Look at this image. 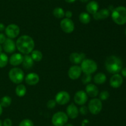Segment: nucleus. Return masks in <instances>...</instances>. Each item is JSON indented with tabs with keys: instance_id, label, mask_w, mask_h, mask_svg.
<instances>
[{
	"instance_id": "f257e3e1",
	"label": "nucleus",
	"mask_w": 126,
	"mask_h": 126,
	"mask_svg": "<svg viewBox=\"0 0 126 126\" xmlns=\"http://www.w3.org/2000/svg\"><path fill=\"white\" fill-rule=\"evenodd\" d=\"M16 48L20 53L28 54L33 51L34 42L33 38L28 35H22L16 41Z\"/></svg>"
},
{
	"instance_id": "f03ea898",
	"label": "nucleus",
	"mask_w": 126,
	"mask_h": 126,
	"mask_svg": "<svg viewBox=\"0 0 126 126\" xmlns=\"http://www.w3.org/2000/svg\"><path fill=\"white\" fill-rule=\"evenodd\" d=\"M106 70L112 74H118L123 69V62L121 59L116 56L108 57L105 63Z\"/></svg>"
},
{
	"instance_id": "7ed1b4c3",
	"label": "nucleus",
	"mask_w": 126,
	"mask_h": 126,
	"mask_svg": "<svg viewBox=\"0 0 126 126\" xmlns=\"http://www.w3.org/2000/svg\"><path fill=\"white\" fill-rule=\"evenodd\" d=\"M111 17L114 23L119 25L126 23V8L124 6H119L112 11Z\"/></svg>"
},
{
	"instance_id": "20e7f679",
	"label": "nucleus",
	"mask_w": 126,
	"mask_h": 126,
	"mask_svg": "<svg viewBox=\"0 0 126 126\" xmlns=\"http://www.w3.org/2000/svg\"><path fill=\"white\" fill-rule=\"evenodd\" d=\"M81 68L82 72L84 74H92L97 70V64L92 59H83L81 63Z\"/></svg>"
},
{
	"instance_id": "39448f33",
	"label": "nucleus",
	"mask_w": 126,
	"mask_h": 126,
	"mask_svg": "<svg viewBox=\"0 0 126 126\" xmlns=\"http://www.w3.org/2000/svg\"><path fill=\"white\" fill-rule=\"evenodd\" d=\"M9 77L13 83L20 84L24 79V73L20 68L14 67L9 72Z\"/></svg>"
},
{
	"instance_id": "423d86ee",
	"label": "nucleus",
	"mask_w": 126,
	"mask_h": 126,
	"mask_svg": "<svg viewBox=\"0 0 126 126\" xmlns=\"http://www.w3.org/2000/svg\"><path fill=\"white\" fill-rule=\"evenodd\" d=\"M68 117L65 112L59 111L53 115L52 123L54 126H63L68 122Z\"/></svg>"
},
{
	"instance_id": "0eeeda50",
	"label": "nucleus",
	"mask_w": 126,
	"mask_h": 126,
	"mask_svg": "<svg viewBox=\"0 0 126 126\" xmlns=\"http://www.w3.org/2000/svg\"><path fill=\"white\" fill-rule=\"evenodd\" d=\"M88 109L92 114H98L102 109V103L99 98H93L89 101Z\"/></svg>"
},
{
	"instance_id": "6e6552de",
	"label": "nucleus",
	"mask_w": 126,
	"mask_h": 126,
	"mask_svg": "<svg viewBox=\"0 0 126 126\" xmlns=\"http://www.w3.org/2000/svg\"><path fill=\"white\" fill-rule=\"evenodd\" d=\"M60 27L66 33H71L75 30V23L71 19L64 18L60 22Z\"/></svg>"
},
{
	"instance_id": "1a4fd4ad",
	"label": "nucleus",
	"mask_w": 126,
	"mask_h": 126,
	"mask_svg": "<svg viewBox=\"0 0 126 126\" xmlns=\"http://www.w3.org/2000/svg\"><path fill=\"white\" fill-rule=\"evenodd\" d=\"M5 33L9 38H15L18 37L20 33V28L17 25L11 23L5 28Z\"/></svg>"
},
{
	"instance_id": "9d476101",
	"label": "nucleus",
	"mask_w": 126,
	"mask_h": 126,
	"mask_svg": "<svg viewBox=\"0 0 126 126\" xmlns=\"http://www.w3.org/2000/svg\"><path fill=\"white\" fill-rule=\"evenodd\" d=\"M55 101L60 105H65L70 100V95L67 91H61L57 93L55 96Z\"/></svg>"
},
{
	"instance_id": "9b49d317",
	"label": "nucleus",
	"mask_w": 126,
	"mask_h": 126,
	"mask_svg": "<svg viewBox=\"0 0 126 126\" xmlns=\"http://www.w3.org/2000/svg\"><path fill=\"white\" fill-rule=\"evenodd\" d=\"M87 99H88V97H87V95L86 94V91H82V90L77 91L74 96V101L75 103L80 106L85 105L87 101Z\"/></svg>"
},
{
	"instance_id": "f8f14e48",
	"label": "nucleus",
	"mask_w": 126,
	"mask_h": 126,
	"mask_svg": "<svg viewBox=\"0 0 126 126\" xmlns=\"http://www.w3.org/2000/svg\"><path fill=\"white\" fill-rule=\"evenodd\" d=\"M82 70L81 67L78 65H74L70 67L68 72V75L71 80H76L81 77Z\"/></svg>"
},
{
	"instance_id": "ddd939ff",
	"label": "nucleus",
	"mask_w": 126,
	"mask_h": 126,
	"mask_svg": "<svg viewBox=\"0 0 126 126\" xmlns=\"http://www.w3.org/2000/svg\"><path fill=\"white\" fill-rule=\"evenodd\" d=\"M2 49L6 53H12L16 51V44L14 41L11 38H6V41L3 43Z\"/></svg>"
},
{
	"instance_id": "4468645a",
	"label": "nucleus",
	"mask_w": 126,
	"mask_h": 126,
	"mask_svg": "<svg viewBox=\"0 0 126 126\" xmlns=\"http://www.w3.org/2000/svg\"><path fill=\"white\" fill-rule=\"evenodd\" d=\"M123 83V76L119 74H113V75L110 78V86L114 88H118L120 87Z\"/></svg>"
},
{
	"instance_id": "2eb2a0df",
	"label": "nucleus",
	"mask_w": 126,
	"mask_h": 126,
	"mask_svg": "<svg viewBox=\"0 0 126 126\" xmlns=\"http://www.w3.org/2000/svg\"><path fill=\"white\" fill-rule=\"evenodd\" d=\"M25 82L29 85H35L39 82V76L36 73L32 72L28 74L25 78Z\"/></svg>"
},
{
	"instance_id": "dca6fc26",
	"label": "nucleus",
	"mask_w": 126,
	"mask_h": 126,
	"mask_svg": "<svg viewBox=\"0 0 126 126\" xmlns=\"http://www.w3.org/2000/svg\"><path fill=\"white\" fill-rule=\"evenodd\" d=\"M23 56L20 53H14L10 57L9 59L10 64L13 66H17L20 65L23 62Z\"/></svg>"
},
{
	"instance_id": "f3484780",
	"label": "nucleus",
	"mask_w": 126,
	"mask_h": 126,
	"mask_svg": "<svg viewBox=\"0 0 126 126\" xmlns=\"http://www.w3.org/2000/svg\"><path fill=\"white\" fill-rule=\"evenodd\" d=\"M66 114H67L68 117L70 118L76 119L78 116L79 110L75 104L71 103L68 106Z\"/></svg>"
},
{
	"instance_id": "a211bd4d",
	"label": "nucleus",
	"mask_w": 126,
	"mask_h": 126,
	"mask_svg": "<svg viewBox=\"0 0 126 126\" xmlns=\"http://www.w3.org/2000/svg\"><path fill=\"white\" fill-rule=\"evenodd\" d=\"M110 15V10L108 9H102L98 11L97 12L93 14V17L95 20H104L108 18Z\"/></svg>"
},
{
	"instance_id": "6ab92c4d",
	"label": "nucleus",
	"mask_w": 126,
	"mask_h": 126,
	"mask_svg": "<svg viewBox=\"0 0 126 126\" xmlns=\"http://www.w3.org/2000/svg\"><path fill=\"white\" fill-rule=\"evenodd\" d=\"M86 93L88 96L92 98H95L98 95V89L94 84H89L86 87Z\"/></svg>"
},
{
	"instance_id": "aec40b11",
	"label": "nucleus",
	"mask_w": 126,
	"mask_h": 126,
	"mask_svg": "<svg viewBox=\"0 0 126 126\" xmlns=\"http://www.w3.org/2000/svg\"><path fill=\"white\" fill-rule=\"evenodd\" d=\"M84 57L85 55L84 54V53L79 54V53L75 52V53H73L70 54V60L72 63L78 65L79 64H81Z\"/></svg>"
},
{
	"instance_id": "412c9836",
	"label": "nucleus",
	"mask_w": 126,
	"mask_h": 126,
	"mask_svg": "<svg viewBox=\"0 0 126 126\" xmlns=\"http://www.w3.org/2000/svg\"><path fill=\"white\" fill-rule=\"evenodd\" d=\"M98 8L99 6L98 2L95 1H90L86 6V11L89 14H94L95 12H97L98 11Z\"/></svg>"
},
{
	"instance_id": "4be33fe9",
	"label": "nucleus",
	"mask_w": 126,
	"mask_h": 126,
	"mask_svg": "<svg viewBox=\"0 0 126 126\" xmlns=\"http://www.w3.org/2000/svg\"><path fill=\"white\" fill-rule=\"evenodd\" d=\"M22 64L25 69H29L33 67V64H34V61L33 60L31 56L28 55V54H25V56L23 57V62Z\"/></svg>"
},
{
	"instance_id": "5701e85b",
	"label": "nucleus",
	"mask_w": 126,
	"mask_h": 126,
	"mask_svg": "<svg viewBox=\"0 0 126 126\" xmlns=\"http://www.w3.org/2000/svg\"><path fill=\"white\" fill-rule=\"evenodd\" d=\"M106 80H107V76L103 73L99 72L94 77V82L95 84H98V85L103 84L105 82Z\"/></svg>"
},
{
	"instance_id": "b1692460",
	"label": "nucleus",
	"mask_w": 126,
	"mask_h": 126,
	"mask_svg": "<svg viewBox=\"0 0 126 126\" xmlns=\"http://www.w3.org/2000/svg\"><path fill=\"white\" fill-rule=\"evenodd\" d=\"M27 93V88L23 84H18L16 88V93L19 97L25 96Z\"/></svg>"
},
{
	"instance_id": "393cba45",
	"label": "nucleus",
	"mask_w": 126,
	"mask_h": 126,
	"mask_svg": "<svg viewBox=\"0 0 126 126\" xmlns=\"http://www.w3.org/2000/svg\"><path fill=\"white\" fill-rule=\"evenodd\" d=\"M91 16L87 12H82L79 14V19L80 22L83 24H88L91 21Z\"/></svg>"
},
{
	"instance_id": "a878e982",
	"label": "nucleus",
	"mask_w": 126,
	"mask_h": 126,
	"mask_svg": "<svg viewBox=\"0 0 126 126\" xmlns=\"http://www.w3.org/2000/svg\"><path fill=\"white\" fill-rule=\"evenodd\" d=\"M32 54H31V57L32 58L33 60L36 62L41 61L43 59V53L39 50H33L32 52Z\"/></svg>"
},
{
	"instance_id": "bb28decb",
	"label": "nucleus",
	"mask_w": 126,
	"mask_h": 126,
	"mask_svg": "<svg viewBox=\"0 0 126 126\" xmlns=\"http://www.w3.org/2000/svg\"><path fill=\"white\" fill-rule=\"evenodd\" d=\"M52 13L53 15L57 19H63L65 16V11L62 7H55Z\"/></svg>"
},
{
	"instance_id": "cd10ccee",
	"label": "nucleus",
	"mask_w": 126,
	"mask_h": 126,
	"mask_svg": "<svg viewBox=\"0 0 126 126\" xmlns=\"http://www.w3.org/2000/svg\"><path fill=\"white\" fill-rule=\"evenodd\" d=\"M12 103V99L9 96H4L1 98L0 100V104L1 106L4 107H7L11 105Z\"/></svg>"
},
{
	"instance_id": "c85d7f7f",
	"label": "nucleus",
	"mask_w": 126,
	"mask_h": 126,
	"mask_svg": "<svg viewBox=\"0 0 126 126\" xmlns=\"http://www.w3.org/2000/svg\"><path fill=\"white\" fill-rule=\"evenodd\" d=\"M9 58L7 54L4 53H0V68H3L6 66L8 63Z\"/></svg>"
},
{
	"instance_id": "c756f323",
	"label": "nucleus",
	"mask_w": 126,
	"mask_h": 126,
	"mask_svg": "<svg viewBox=\"0 0 126 126\" xmlns=\"http://www.w3.org/2000/svg\"><path fill=\"white\" fill-rule=\"evenodd\" d=\"M91 80H92L91 74H84L82 78V82L84 84H89V83L91 82Z\"/></svg>"
},
{
	"instance_id": "7c9ffc66",
	"label": "nucleus",
	"mask_w": 126,
	"mask_h": 126,
	"mask_svg": "<svg viewBox=\"0 0 126 126\" xmlns=\"http://www.w3.org/2000/svg\"><path fill=\"white\" fill-rule=\"evenodd\" d=\"M18 126H33V122L30 119H25L21 121Z\"/></svg>"
},
{
	"instance_id": "2f4dec72",
	"label": "nucleus",
	"mask_w": 126,
	"mask_h": 126,
	"mask_svg": "<svg viewBox=\"0 0 126 126\" xmlns=\"http://www.w3.org/2000/svg\"><path fill=\"white\" fill-rule=\"evenodd\" d=\"M110 96V94L109 93H108V91H101L99 95V98H100V100L102 101V100H107V99L109 98Z\"/></svg>"
},
{
	"instance_id": "473e14b6",
	"label": "nucleus",
	"mask_w": 126,
	"mask_h": 126,
	"mask_svg": "<svg viewBox=\"0 0 126 126\" xmlns=\"http://www.w3.org/2000/svg\"><path fill=\"white\" fill-rule=\"evenodd\" d=\"M56 101L54 100H50L47 103V107L49 109H53L56 106Z\"/></svg>"
},
{
	"instance_id": "72a5a7b5",
	"label": "nucleus",
	"mask_w": 126,
	"mask_h": 126,
	"mask_svg": "<svg viewBox=\"0 0 126 126\" xmlns=\"http://www.w3.org/2000/svg\"><path fill=\"white\" fill-rule=\"evenodd\" d=\"M3 126H12V122L11 119L7 118L4 121L3 124H2Z\"/></svg>"
},
{
	"instance_id": "f704fd0d",
	"label": "nucleus",
	"mask_w": 126,
	"mask_h": 126,
	"mask_svg": "<svg viewBox=\"0 0 126 126\" xmlns=\"http://www.w3.org/2000/svg\"><path fill=\"white\" fill-rule=\"evenodd\" d=\"M87 111H88V109H87V107H86V106L82 105V106H81V107H80L79 112H81V114L86 115V114H87Z\"/></svg>"
},
{
	"instance_id": "c9c22d12",
	"label": "nucleus",
	"mask_w": 126,
	"mask_h": 126,
	"mask_svg": "<svg viewBox=\"0 0 126 126\" xmlns=\"http://www.w3.org/2000/svg\"><path fill=\"white\" fill-rule=\"evenodd\" d=\"M6 40V37L5 36V35H4L3 33H0V44H2L4 43V42Z\"/></svg>"
},
{
	"instance_id": "e433bc0d",
	"label": "nucleus",
	"mask_w": 126,
	"mask_h": 126,
	"mask_svg": "<svg viewBox=\"0 0 126 126\" xmlns=\"http://www.w3.org/2000/svg\"><path fill=\"white\" fill-rule=\"evenodd\" d=\"M65 16L66 17V18L68 19H71L73 16V13L71 11H68L66 12H65Z\"/></svg>"
},
{
	"instance_id": "4c0bfd02",
	"label": "nucleus",
	"mask_w": 126,
	"mask_h": 126,
	"mask_svg": "<svg viewBox=\"0 0 126 126\" xmlns=\"http://www.w3.org/2000/svg\"><path fill=\"white\" fill-rule=\"evenodd\" d=\"M121 74H122V75L126 79V67L123 68V69H122Z\"/></svg>"
},
{
	"instance_id": "58836bf2",
	"label": "nucleus",
	"mask_w": 126,
	"mask_h": 126,
	"mask_svg": "<svg viewBox=\"0 0 126 126\" xmlns=\"http://www.w3.org/2000/svg\"><path fill=\"white\" fill-rule=\"evenodd\" d=\"M6 27H5L4 25L2 23H0V32H2V31L4 30Z\"/></svg>"
},
{
	"instance_id": "ea45409f",
	"label": "nucleus",
	"mask_w": 126,
	"mask_h": 126,
	"mask_svg": "<svg viewBox=\"0 0 126 126\" xmlns=\"http://www.w3.org/2000/svg\"><path fill=\"white\" fill-rule=\"evenodd\" d=\"M66 2H68V3H72V2H75L76 0H65Z\"/></svg>"
},
{
	"instance_id": "a19ab883",
	"label": "nucleus",
	"mask_w": 126,
	"mask_h": 126,
	"mask_svg": "<svg viewBox=\"0 0 126 126\" xmlns=\"http://www.w3.org/2000/svg\"><path fill=\"white\" fill-rule=\"evenodd\" d=\"M2 107L1 106V104H0V116H1V114H2Z\"/></svg>"
},
{
	"instance_id": "79ce46f5",
	"label": "nucleus",
	"mask_w": 126,
	"mask_h": 126,
	"mask_svg": "<svg viewBox=\"0 0 126 126\" xmlns=\"http://www.w3.org/2000/svg\"><path fill=\"white\" fill-rule=\"evenodd\" d=\"M64 126H73L71 124H66Z\"/></svg>"
},
{
	"instance_id": "37998d69",
	"label": "nucleus",
	"mask_w": 126,
	"mask_h": 126,
	"mask_svg": "<svg viewBox=\"0 0 126 126\" xmlns=\"http://www.w3.org/2000/svg\"><path fill=\"white\" fill-rule=\"evenodd\" d=\"M2 46H1V44H0V53H2Z\"/></svg>"
},
{
	"instance_id": "c03bdc74",
	"label": "nucleus",
	"mask_w": 126,
	"mask_h": 126,
	"mask_svg": "<svg viewBox=\"0 0 126 126\" xmlns=\"http://www.w3.org/2000/svg\"><path fill=\"white\" fill-rule=\"evenodd\" d=\"M80 1H81V2H87L89 0H80Z\"/></svg>"
},
{
	"instance_id": "a18cd8bd",
	"label": "nucleus",
	"mask_w": 126,
	"mask_h": 126,
	"mask_svg": "<svg viewBox=\"0 0 126 126\" xmlns=\"http://www.w3.org/2000/svg\"><path fill=\"white\" fill-rule=\"evenodd\" d=\"M0 126H2V123L1 120H0Z\"/></svg>"
},
{
	"instance_id": "49530a36",
	"label": "nucleus",
	"mask_w": 126,
	"mask_h": 126,
	"mask_svg": "<svg viewBox=\"0 0 126 126\" xmlns=\"http://www.w3.org/2000/svg\"><path fill=\"white\" fill-rule=\"evenodd\" d=\"M125 34H126V30H125Z\"/></svg>"
}]
</instances>
